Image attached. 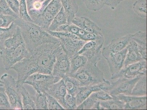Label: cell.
Masks as SVG:
<instances>
[{
	"label": "cell",
	"mask_w": 147,
	"mask_h": 110,
	"mask_svg": "<svg viewBox=\"0 0 147 110\" xmlns=\"http://www.w3.org/2000/svg\"><path fill=\"white\" fill-rule=\"evenodd\" d=\"M3 86V84H2V81H1V80L0 79V87Z\"/></svg>",
	"instance_id": "f6af8a7d"
},
{
	"label": "cell",
	"mask_w": 147,
	"mask_h": 110,
	"mask_svg": "<svg viewBox=\"0 0 147 110\" xmlns=\"http://www.w3.org/2000/svg\"><path fill=\"white\" fill-rule=\"evenodd\" d=\"M112 100L106 101H100V105L105 109L123 110L124 109L125 103L119 100L115 96H112Z\"/></svg>",
	"instance_id": "83f0119b"
},
{
	"label": "cell",
	"mask_w": 147,
	"mask_h": 110,
	"mask_svg": "<svg viewBox=\"0 0 147 110\" xmlns=\"http://www.w3.org/2000/svg\"><path fill=\"white\" fill-rule=\"evenodd\" d=\"M1 80L8 97L12 109H23L22 97L17 80L11 75L5 73Z\"/></svg>",
	"instance_id": "8992f818"
},
{
	"label": "cell",
	"mask_w": 147,
	"mask_h": 110,
	"mask_svg": "<svg viewBox=\"0 0 147 110\" xmlns=\"http://www.w3.org/2000/svg\"><path fill=\"white\" fill-rule=\"evenodd\" d=\"M70 59L63 50L57 55L53 64L52 75L54 77L62 79L70 72Z\"/></svg>",
	"instance_id": "8fae6325"
},
{
	"label": "cell",
	"mask_w": 147,
	"mask_h": 110,
	"mask_svg": "<svg viewBox=\"0 0 147 110\" xmlns=\"http://www.w3.org/2000/svg\"><path fill=\"white\" fill-rule=\"evenodd\" d=\"M127 52V49L126 47L121 52L105 58L109 66L111 76L118 73L123 67Z\"/></svg>",
	"instance_id": "5bb4252c"
},
{
	"label": "cell",
	"mask_w": 147,
	"mask_h": 110,
	"mask_svg": "<svg viewBox=\"0 0 147 110\" xmlns=\"http://www.w3.org/2000/svg\"><path fill=\"white\" fill-rule=\"evenodd\" d=\"M62 7L67 16L68 24L71 23L78 10V6L75 0H61Z\"/></svg>",
	"instance_id": "7402d4cb"
},
{
	"label": "cell",
	"mask_w": 147,
	"mask_h": 110,
	"mask_svg": "<svg viewBox=\"0 0 147 110\" xmlns=\"http://www.w3.org/2000/svg\"><path fill=\"white\" fill-rule=\"evenodd\" d=\"M45 93L54 98L65 108V98L67 92L63 79L51 86Z\"/></svg>",
	"instance_id": "e0dca14e"
},
{
	"label": "cell",
	"mask_w": 147,
	"mask_h": 110,
	"mask_svg": "<svg viewBox=\"0 0 147 110\" xmlns=\"http://www.w3.org/2000/svg\"><path fill=\"white\" fill-rule=\"evenodd\" d=\"M63 50L60 42L46 43L37 47L31 53L30 57L21 60L11 68L17 73V82L24 84L27 78L34 73L52 74L57 55Z\"/></svg>",
	"instance_id": "6da1fadb"
},
{
	"label": "cell",
	"mask_w": 147,
	"mask_h": 110,
	"mask_svg": "<svg viewBox=\"0 0 147 110\" xmlns=\"http://www.w3.org/2000/svg\"><path fill=\"white\" fill-rule=\"evenodd\" d=\"M126 48L127 49L126 57L124 62L123 67L129 64L135 63L144 60L139 52L137 43L132 40Z\"/></svg>",
	"instance_id": "d6986e66"
},
{
	"label": "cell",
	"mask_w": 147,
	"mask_h": 110,
	"mask_svg": "<svg viewBox=\"0 0 147 110\" xmlns=\"http://www.w3.org/2000/svg\"><path fill=\"white\" fill-rule=\"evenodd\" d=\"M17 26L14 22H13L9 27L0 28V50H1L5 49V41L13 35Z\"/></svg>",
	"instance_id": "f1b7e54d"
},
{
	"label": "cell",
	"mask_w": 147,
	"mask_h": 110,
	"mask_svg": "<svg viewBox=\"0 0 147 110\" xmlns=\"http://www.w3.org/2000/svg\"><path fill=\"white\" fill-rule=\"evenodd\" d=\"M20 3L19 18L26 22H33L32 20L28 13L26 0H20Z\"/></svg>",
	"instance_id": "d6a6232c"
},
{
	"label": "cell",
	"mask_w": 147,
	"mask_h": 110,
	"mask_svg": "<svg viewBox=\"0 0 147 110\" xmlns=\"http://www.w3.org/2000/svg\"><path fill=\"white\" fill-rule=\"evenodd\" d=\"M0 14L13 16L18 18V16L9 7L6 0H0Z\"/></svg>",
	"instance_id": "f35d334b"
},
{
	"label": "cell",
	"mask_w": 147,
	"mask_h": 110,
	"mask_svg": "<svg viewBox=\"0 0 147 110\" xmlns=\"http://www.w3.org/2000/svg\"><path fill=\"white\" fill-rule=\"evenodd\" d=\"M147 74V61L142 60L123 67L118 73L111 76L112 79L125 77L133 79L138 75Z\"/></svg>",
	"instance_id": "30bf717a"
},
{
	"label": "cell",
	"mask_w": 147,
	"mask_h": 110,
	"mask_svg": "<svg viewBox=\"0 0 147 110\" xmlns=\"http://www.w3.org/2000/svg\"><path fill=\"white\" fill-rule=\"evenodd\" d=\"M94 97L91 96L85 99L82 103L77 106V109L78 110H88L91 109L96 102L97 101Z\"/></svg>",
	"instance_id": "d590c367"
},
{
	"label": "cell",
	"mask_w": 147,
	"mask_h": 110,
	"mask_svg": "<svg viewBox=\"0 0 147 110\" xmlns=\"http://www.w3.org/2000/svg\"><path fill=\"white\" fill-rule=\"evenodd\" d=\"M46 94L48 103V109L64 110L65 108L60 104L58 101L53 96Z\"/></svg>",
	"instance_id": "60d3db41"
},
{
	"label": "cell",
	"mask_w": 147,
	"mask_h": 110,
	"mask_svg": "<svg viewBox=\"0 0 147 110\" xmlns=\"http://www.w3.org/2000/svg\"><path fill=\"white\" fill-rule=\"evenodd\" d=\"M110 83V81L107 80L104 82L96 85L80 87L78 92L76 96L77 106L82 103L93 92L101 90L105 91L107 86Z\"/></svg>",
	"instance_id": "9a60e30c"
},
{
	"label": "cell",
	"mask_w": 147,
	"mask_h": 110,
	"mask_svg": "<svg viewBox=\"0 0 147 110\" xmlns=\"http://www.w3.org/2000/svg\"><path fill=\"white\" fill-rule=\"evenodd\" d=\"M51 35L59 40L64 52L69 58L77 54L87 42L73 33L47 30Z\"/></svg>",
	"instance_id": "5b68a950"
},
{
	"label": "cell",
	"mask_w": 147,
	"mask_h": 110,
	"mask_svg": "<svg viewBox=\"0 0 147 110\" xmlns=\"http://www.w3.org/2000/svg\"><path fill=\"white\" fill-rule=\"evenodd\" d=\"M70 69L69 75L75 73L84 67L88 62L87 58L82 55L76 54L70 58Z\"/></svg>",
	"instance_id": "d4e9b609"
},
{
	"label": "cell",
	"mask_w": 147,
	"mask_h": 110,
	"mask_svg": "<svg viewBox=\"0 0 147 110\" xmlns=\"http://www.w3.org/2000/svg\"><path fill=\"white\" fill-rule=\"evenodd\" d=\"M77 100L76 96L69 93L67 94L65 98V109L74 110L77 109Z\"/></svg>",
	"instance_id": "e575fe53"
},
{
	"label": "cell",
	"mask_w": 147,
	"mask_h": 110,
	"mask_svg": "<svg viewBox=\"0 0 147 110\" xmlns=\"http://www.w3.org/2000/svg\"><path fill=\"white\" fill-rule=\"evenodd\" d=\"M63 79L67 93L76 96L81 87L80 82L69 75L65 76Z\"/></svg>",
	"instance_id": "cb8c5ba5"
},
{
	"label": "cell",
	"mask_w": 147,
	"mask_h": 110,
	"mask_svg": "<svg viewBox=\"0 0 147 110\" xmlns=\"http://www.w3.org/2000/svg\"><path fill=\"white\" fill-rule=\"evenodd\" d=\"M134 12L142 18H147V0H137L134 3Z\"/></svg>",
	"instance_id": "f546056e"
},
{
	"label": "cell",
	"mask_w": 147,
	"mask_h": 110,
	"mask_svg": "<svg viewBox=\"0 0 147 110\" xmlns=\"http://www.w3.org/2000/svg\"><path fill=\"white\" fill-rule=\"evenodd\" d=\"M6 1L10 8L18 16L20 4L19 1L18 0H6Z\"/></svg>",
	"instance_id": "b9f144b4"
},
{
	"label": "cell",
	"mask_w": 147,
	"mask_h": 110,
	"mask_svg": "<svg viewBox=\"0 0 147 110\" xmlns=\"http://www.w3.org/2000/svg\"><path fill=\"white\" fill-rule=\"evenodd\" d=\"M0 106L6 109H11L9 98L5 92L4 86L0 87Z\"/></svg>",
	"instance_id": "8d00e7d4"
},
{
	"label": "cell",
	"mask_w": 147,
	"mask_h": 110,
	"mask_svg": "<svg viewBox=\"0 0 147 110\" xmlns=\"http://www.w3.org/2000/svg\"><path fill=\"white\" fill-rule=\"evenodd\" d=\"M62 7L61 0H51L45 10L55 16L60 11Z\"/></svg>",
	"instance_id": "836d02e7"
},
{
	"label": "cell",
	"mask_w": 147,
	"mask_h": 110,
	"mask_svg": "<svg viewBox=\"0 0 147 110\" xmlns=\"http://www.w3.org/2000/svg\"><path fill=\"white\" fill-rule=\"evenodd\" d=\"M90 96L100 101H106L113 99V96L110 94L102 90L93 92Z\"/></svg>",
	"instance_id": "74e56055"
},
{
	"label": "cell",
	"mask_w": 147,
	"mask_h": 110,
	"mask_svg": "<svg viewBox=\"0 0 147 110\" xmlns=\"http://www.w3.org/2000/svg\"><path fill=\"white\" fill-rule=\"evenodd\" d=\"M142 75L137 76L133 79L119 78L117 81L111 83L108 92L111 96H117L120 94L131 96L135 84Z\"/></svg>",
	"instance_id": "9c48e42d"
},
{
	"label": "cell",
	"mask_w": 147,
	"mask_h": 110,
	"mask_svg": "<svg viewBox=\"0 0 147 110\" xmlns=\"http://www.w3.org/2000/svg\"><path fill=\"white\" fill-rule=\"evenodd\" d=\"M104 40L87 42L76 54L82 55L87 58L88 62L97 65L102 58V47Z\"/></svg>",
	"instance_id": "ba28073f"
},
{
	"label": "cell",
	"mask_w": 147,
	"mask_h": 110,
	"mask_svg": "<svg viewBox=\"0 0 147 110\" xmlns=\"http://www.w3.org/2000/svg\"><path fill=\"white\" fill-rule=\"evenodd\" d=\"M5 49L0 52V55L7 70L31 55L26 48L20 29L18 26L13 35L5 41Z\"/></svg>",
	"instance_id": "7a4b0ae2"
},
{
	"label": "cell",
	"mask_w": 147,
	"mask_h": 110,
	"mask_svg": "<svg viewBox=\"0 0 147 110\" xmlns=\"http://www.w3.org/2000/svg\"><path fill=\"white\" fill-rule=\"evenodd\" d=\"M91 109L102 110L105 109L103 107H101L100 105V100H97L95 103V104H94L93 107H92Z\"/></svg>",
	"instance_id": "ee69618b"
},
{
	"label": "cell",
	"mask_w": 147,
	"mask_h": 110,
	"mask_svg": "<svg viewBox=\"0 0 147 110\" xmlns=\"http://www.w3.org/2000/svg\"><path fill=\"white\" fill-rule=\"evenodd\" d=\"M0 109H6V108H4L3 107L0 106Z\"/></svg>",
	"instance_id": "bcb514c9"
},
{
	"label": "cell",
	"mask_w": 147,
	"mask_h": 110,
	"mask_svg": "<svg viewBox=\"0 0 147 110\" xmlns=\"http://www.w3.org/2000/svg\"><path fill=\"white\" fill-rule=\"evenodd\" d=\"M18 1H19V2H20V0H18Z\"/></svg>",
	"instance_id": "7dc6e473"
},
{
	"label": "cell",
	"mask_w": 147,
	"mask_h": 110,
	"mask_svg": "<svg viewBox=\"0 0 147 110\" xmlns=\"http://www.w3.org/2000/svg\"><path fill=\"white\" fill-rule=\"evenodd\" d=\"M125 0H105V5H107L112 10H114L119 4Z\"/></svg>",
	"instance_id": "7bdbcfd3"
},
{
	"label": "cell",
	"mask_w": 147,
	"mask_h": 110,
	"mask_svg": "<svg viewBox=\"0 0 147 110\" xmlns=\"http://www.w3.org/2000/svg\"><path fill=\"white\" fill-rule=\"evenodd\" d=\"M89 10L98 11L101 10L105 5V0H82Z\"/></svg>",
	"instance_id": "1f68e13d"
},
{
	"label": "cell",
	"mask_w": 147,
	"mask_h": 110,
	"mask_svg": "<svg viewBox=\"0 0 147 110\" xmlns=\"http://www.w3.org/2000/svg\"><path fill=\"white\" fill-rule=\"evenodd\" d=\"M14 22L20 29L26 48L30 53L42 44L60 42L59 39L53 37L47 30L34 23L26 22L19 17L16 19Z\"/></svg>",
	"instance_id": "3957f363"
},
{
	"label": "cell",
	"mask_w": 147,
	"mask_h": 110,
	"mask_svg": "<svg viewBox=\"0 0 147 110\" xmlns=\"http://www.w3.org/2000/svg\"><path fill=\"white\" fill-rule=\"evenodd\" d=\"M51 0H26L28 13L33 22L42 14Z\"/></svg>",
	"instance_id": "2e32d148"
},
{
	"label": "cell",
	"mask_w": 147,
	"mask_h": 110,
	"mask_svg": "<svg viewBox=\"0 0 147 110\" xmlns=\"http://www.w3.org/2000/svg\"><path fill=\"white\" fill-rule=\"evenodd\" d=\"M36 109L37 110L48 109L47 97L46 94L36 92L34 96Z\"/></svg>",
	"instance_id": "4dcf8cb0"
},
{
	"label": "cell",
	"mask_w": 147,
	"mask_h": 110,
	"mask_svg": "<svg viewBox=\"0 0 147 110\" xmlns=\"http://www.w3.org/2000/svg\"><path fill=\"white\" fill-rule=\"evenodd\" d=\"M61 79L53 75L36 73L28 77L24 82V84L31 86L38 93H45L52 84L59 81Z\"/></svg>",
	"instance_id": "52a82bcc"
},
{
	"label": "cell",
	"mask_w": 147,
	"mask_h": 110,
	"mask_svg": "<svg viewBox=\"0 0 147 110\" xmlns=\"http://www.w3.org/2000/svg\"><path fill=\"white\" fill-rule=\"evenodd\" d=\"M17 18L12 16L0 14V28L9 27Z\"/></svg>",
	"instance_id": "ab89813d"
},
{
	"label": "cell",
	"mask_w": 147,
	"mask_h": 110,
	"mask_svg": "<svg viewBox=\"0 0 147 110\" xmlns=\"http://www.w3.org/2000/svg\"><path fill=\"white\" fill-rule=\"evenodd\" d=\"M55 16L51 13L45 10L42 14L33 21V23L47 30L53 21Z\"/></svg>",
	"instance_id": "484cf974"
},
{
	"label": "cell",
	"mask_w": 147,
	"mask_h": 110,
	"mask_svg": "<svg viewBox=\"0 0 147 110\" xmlns=\"http://www.w3.org/2000/svg\"><path fill=\"white\" fill-rule=\"evenodd\" d=\"M18 87L20 92L23 105V109L35 110V104L34 96L30 94L23 86V84H18Z\"/></svg>",
	"instance_id": "44dd1931"
},
{
	"label": "cell",
	"mask_w": 147,
	"mask_h": 110,
	"mask_svg": "<svg viewBox=\"0 0 147 110\" xmlns=\"http://www.w3.org/2000/svg\"><path fill=\"white\" fill-rule=\"evenodd\" d=\"M132 40L137 43L139 52L143 60L147 61V33L139 31L132 34Z\"/></svg>",
	"instance_id": "ffe728a7"
},
{
	"label": "cell",
	"mask_w": 147,
	"mask_h": 110,
	"mask_svg": "<svg viewBox=\"0 0 147 110\" xmlns=\"http://www.w3.org/2000/svg\"><path fill=\"white\" fill-rule=\"evenodd\" d=\"M67 16L62 7L60 11L56 15L48 30L55 31L59 27L68 23Z\"/></svg>",
	"instance_id": "603a6c76"
},
{
	"label": "cell",
	"mask_w": 147,
	"mask_h": 110,
	"mask_svg": "<svg viewBox=\"0 0 147 110\" xmlns=\"http://www.w3.org/2000/svg\"><path fill=\"white\" fill-rule=\"evenodd\" d=\"M115 96L119 100L125 103L124 109H147L146 96H127L120 94Z\"/></svg>",
	"instance_id": "4fadbf2b"
},
{
	"label": "cell",
	"mask_w": 147,
	"mask_h": 110,
	"mask_svg": "<svg viewBox=\"0 0 147 110\" xmlns=\"http://www.w3.org/2000/svg\"><path fill=\"white\" fill-rule=\"evenodd\" d=\"M69 76L77 79L81 86L96 85L107 80L104 78L103 72L97 65L88 62L75 73Z\"/></svg>",
	"instance_id": "277c9868"
},
{
	"label": "cell",
	"mask_w": 147,
	"mask_h": 110,
	"mask_svg": "<svg viewBox=\"0 0 147 110\" xmlns=\"http://www.w3.org/2000/svg\"><path fill=\"white\" fill-rule=\"evenodd\" d=\"M132 40V34L113 39L109 45L104 47L103 49V57L106 58L111 55L121 52L126 48Z\"/></svg>",
	"instance_id": "7c38bea8"
},
{
	"label": "cell",
	"mask_w": 147,
	"mask_h": 110,
	"mask_svg": "<svg viewBox=\"0 0 147 110\" xmlns=\"http://www.w3.org/2000/svg\"><path fill=\"white\" fill-rule=\"evenodd\" d=\"M71 23L87 33L103 35L100 27L88 17H75Z\"/></svg>",
	"instance_id": "ac0fdd59"
},
{
	"label": "cell",
	"mask_w": 147,
	"mask_h": 110,
	"mask_svg": "<svg viewBox=\"0 0 147 110\" xmlns=\"http://www.w3.org/2000/svg\"><path fill=\"white\" fill-rule=\"evenodd\" d=\"M147 95V75L141 76L135 84L131 96H143Z\"/></svg>",
	"instance_id": "4316f807"
}]
</instances>
